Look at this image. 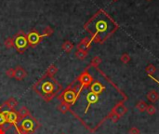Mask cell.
Returning <instances> with one entry per match:
<instances>
[{"label":"cell","mask_w":159,"mask_h":134,"mask_svg":"<svg viewBox=\"0 0 159 134\" xmlns=\"http://www.w3.org/2000/svg\"><path fill=\"white\" fill-rule=\"evenodd\" d=\"M85 30L89 33L92 42L103 43L117 28L116 22L103 10H99L85 25Z\"/></svg>","instance_id":"6da1fadb"},{"label":"cell","mask_w":159,"mask_h":134,"mask_svg":"<svg viewBox=\"0 0 159 134\" xmlns=\"http://www.w3.org/2000/svg\"><path fill=\"white\" fill-rule=\"evenodd\" d=\"M33 90L43 100L50 102L62 90V87L53 76H49L45 74L37 82L34 83Z\"/></svg>","instance_id":"7a4b0ae2"},{"label":"cell","mask_w":159,"mask_h":134,"mask_svg":"<svg viewBox=\"0 0 159 134\" xmlns=\"http://www.w3.org/2000/svg\"><path fill=\"white\" fill-rule=\"evenodd\" d=\"M80 91H81V86L75 79V81H73L68 86V88H66L61 92V94L59 95L58 99L61 102H64V103H66V104H70L72 106L78 100Z\"/></svg>","instance_id":"3957f363"},{"label":"cell","mask_w":159,"mask_h":134,"mask_svg":"<svg viewBox=\"0 0 159 134\" xmlns=\"http://www.w3.org/2000/svg\"><path fill=\"white\" fill-rule=\"evenodd\" d=\"M20 130L27 132L29 133L34 134L35 132V131L40 127L39 122L37 121V119H35L34 118H33L32 116H29L25 118H23L19 125H17Z\"/></svg>","instance_id":"277c9868"},{"label":"cell","mask_w":159,"mask_h":134,"mask_svg":"<svg viewBox=\"0 0 159 134\" xmlns=\"http://www.w3.org/2000/svg\"><path fill=\"white\" fill-rule=\"evenodd\" d=\"M14 44H15V49L16 50L20 53L22 54L26 50V49L29 47L28 40H27V35L22 31L20 30L14 36Z\"/></svg>","instance_id":"5b68a950"},{"label":"cell","mask_w":159,"mask_h":134,"mask_svg":"<svg viewBox=\"0 0 159 134\" xmlns=\"http://www.w3.org/2000/svg\"><path fill=\"white\" fill-rule=\"evenodd\" d=\"M43 38H44V36L42 35H40L36 30L33 29L27 35V40H28L29 47L35 48L43 40Z\"/></svg>","instance_id":"8992f818"},{"label":"cell","mask_w":159,"mask_h":134,"mask_svg":"<svg viewBox=\"0 0 159 134\" xmlns=\"http://www.w3.org/2000/svg\"><path fill=\"white\" fill-rule=\"evenodd\" d=\"M93 76L89 73L88 69H86L80 76L76 78V81L80 84L81 88H88L93 82Z\"/></svg>","instance_id":"52a82bcc"},{"label":"cell","mask_w":159,"mask_h":134,"mask_svg":"<svg viewBox=\"0 0 159 134\" xmlns=\"http://www.w3.org/2000/svg\"><path fill=\"white\" fill-rule=\"evenodd\" d=\"M6 116L7 123H9L11 125L17 126L20 122V117L18 115V112L16 110H9V111H4Z\"/></svg>","instance_id":"ba28073f"},{"label":"cell","mask_w":159,"mask_h":134,"mask_svg":"<svg viewBox=\"0 0 159 134\" xmlns=\"http://www.w3.org/2000/svg\"><path fill=\"white\" fill-rule=\"evenodd\" d=\"M91 38L89 37H85L84 39H82L80 41V43L77 45V49L80 50H84V51H88L90 49V45H91Z\"/></svg>","instance_id":"9c48e42d"},{"label":"cell","mask_w":159,"mask_h":134,"mask_svg":"<svg viewBox=\"0 0 159 134\" xmlns=\"http://www.w3.org/2000/svg\"><path fill=\"white\" fill-rule=\"evenodd\" d=\"M27 76V72L21 67V66H17L15 68V74H14V78L16 80H23Z\"/></svg>","instance_id":"30bf717a"},{"label":"cell","mask_w":159,"mask_h":134,"mask_svg":"<svg viewBox=\"0 0 159 134\" xmlns=\"http://www.w3.org/2000/svg\"><path fill=\"white\" fill-rule=\"evenodd\" d=\"M114 112H115L116 114H117V115L121 118V117H123L124 115H126V113L128 112V108L125 106L124 103H120V104H118L115 107Z\"/></svg>","instance_id":"8fae6325"},{"label":"cell","mask_w":159,"mask_h":134,"mask_svg":"<svg viewBox=\"0 0 159 134\" xmlns=\"http://www.w3.org/2000/svg\"><path fill=\"white\" fill-rule=\"evenodd\" d=\"M4 105L7 106L9 110H15L16 106L18 105V102H17V100L15 98L10 97L7 101H6L4 103Z\"/></svg>","instance_id":"7c38bea8"},{"label":"cell","mask_w":159,"mask_h":134,"mask_svg":"<svg viewBox=\"0 0 159 134\" xmlns=\"http://www.w3.org/2000/svg\"><path fill=\"white\" fill-rule=\"evenodd\" d=\"M146 97H147V99H148L152 104L157 103L159 100L158 93H157L156 90H150V91L146 94Z\"/></svg>","instance_id":"4fadbf2b"},{"label":"cell","mask_w":159,"mask_h":134,"mask_svg":"<svg viewBox=\"0 0 159 134\" xmlns=\"http://www.w3.org/2000/svg\"><path fill=\"white\" fill-rule=\"evenodd\" d=\"M18 115H19V117H20V121H21L23 118H27V117L31 116L30 111H29V109H28L26 106H22V107H20V110L18 111Z\"/></svg>","instance_id":"5bb4252c"},{"label":"cell","mask_w":159,"mask_h":134,"mask_svg":"<svg viewBox=\"0 0 159 134\" xmlns=\"http://www.w3.org/2000/svg\"><path fill=\"white\" fill-rule=\"evenodd\" d=\"M57 109L61 113V114H65L67 112H70L71 111V105L64 103V102H61L60 105L57 107Z\"/></svg>","instance_id":"9a60e30c"},{"label":"cell","mask_w":159,"mask_h":134,"mask_svg":"<svg viewBox=\"0 0 159 134\" xmlns=\"http://www.w3.org/2000/svg\"><path fill=\"white\" fill-rule=\"evenodd\" d=\"M61 48H62V49H63L65 52L70 53V52L72 51V49H74V45H73V43H72L71 41L67 40V41H65V42L61 45Z\"/></svg>","instance_id":"2e32d148"},{"label":"cell","mask_w":159,"mask_h":134,"mask_svg":"<svg viewBox=\"0 0 159 134\" xmlns=\"http://www.w3.org/2000/svg\"><path fill=\"white\" fill-rule=\"evenodd\" d=\"M147 106H148V104H147L144 101H140V102H138L137 104H136V108H137L138 111L141 112V113L145 112L146 109H147Z\"/></svg>","instance_id":"e0dca14e"},{"label":"cell","mask_w":159,"mask_h":134,"mask_svg":"<svg viewBox=\"0 0 159 134\" xmlns=\"http://www.w3.org/2000/svg\"><path fill=\"white\" fill-rule=\"evenodd\" d=\"M57 72H58V68H57L54 64H51V65H49V67L47 69L46 75H48V76H54V75H56Z\"/></svg>","instance_id":"ac0fdd59"},{"label":"cell","mask_w":159,"mask_h":134,"mask_svg":"<svg viewBox=\"0 0 159 134\" xmlns=\"http://www.w3.org/2000/svg\"><path fill=\"white\" fill-rule=\"evenodd\" d=\"M4 45H5V48L6 49H12V48H15V44H14V38L13 37H8L5 40L4 42Z\"/></svg>","instance_id":"d6986e66"},{"label":"cell","mask_w":159,"mask_h":134,"mask_svg":"<svg viewBox=\"0 0 159 134\" xmlns=\"http://www.w3.org/2000/svg\"><path fill=\"white\" fill-rule=\"evenodd\" d=\"M101 62H102V59H101L99 56H95V57L92 59V61H91L89 66L94 67V68H97V67L101 64Z\"/></svg>","instance_id":"ffe728a7"},{"label":"cell","mask_w":159,"mask_h":134,"mask_svg":"<svg viewBox=\"0 0 159 134\" xmlns=\"http://www.w3.org/2000/svg\"><path fill=\"white\" fill-rule=\"evenodd\" d=\"M87 56H88V51H84V50L77 49L76 52H75V57L78 60H84Z\"/></svg>","instance_id":"44dd1931"},{"label":"cell","mask_w":159,"mask_h":134,"mask_svg":"<svg viewBox=\"0 0 159 134\" xmlns=\"http://www.w3.org/2000/svg\"><path fill=\"white\" fill-rule=\"evenodd\" d=\"M52 34H53V29H52L50 26H46V27L43 29V34H42V35H43L44 37H46V36H50Z\"/></svg>","instance_id":"7402d4cb"},{"label":"cell","mask_w":159,"mask_h":134,"mask_svg":"<svg viewBox=\"0 0 159 134\" xmlns=\"http://www.w3.org/2000/svg\"><path fill=\"white\" fill-rule=\"evenodd\" d=\"M156 66L155 65H153V64H149L147 67H146V69H145V72L147 73V75H148V76H152V75H154L155 73H156Z\"/></svg>","instance_id":"603a6c76"},{"label":"cell","mask_w":159,"mask_h":134,"mask_svg":"<svg viewBox=\"0 0 159 134\" xmlns=\"http://www.w3.org/2000/svg\"><path fill=\"white\" fill-rule=\"evenodd\" d=\"M119 118H120V117H119L117 114H116L114 111H113V112L109 115V117H108V119H111V121H112L113 123H116V122H118Z\"/></svg>","instance_id":"cb8c5ba5"},{"label":"cell","mask_w":159,"mask_h":134,"mask_svg":"<svg viewBox=\"0 0 159 134\" xmlns=\"http://www.w3.org/2000/svg\"><path fill=\"white\" fill-rule=\"evenodd\" d=\"M146 112H147L150 116H153V115H155V114H156V112H157V108L155 107V105L150 104V105H148V106H147Z\"/></svg>","instance_id":"d4e9b609"},{"label":"cell","mask_w":159,"mask_h":134,"mask_svg":"<svg viewBox=\"0 0 159 134\" xmlns=\"http://www.w3.org/2000/svg\"><path fill=\"white\" fill-rule=\"evenodd\" d=\"M14 74H15V69L14 68H9L8 70L6 71V76L9 78L14 77Z\"/></svg>","instance_id":"484cf974"},{"label":"cell","mask_w":159,"mask_h":134,"mask_svg":"<svg viewBox=\"0 0 159 134\" xmlns=\"http://www.w3.org/2000/svg\"><path fill=\"white\" fill-rule=\"evenodd\" d=\"M7 123V120H6V116H5V113L4 111L0 112V127L3 126L4 124Z\"/></svg>","instance_id":"4316f807"},{"label":"cell","mask_w":159,"mask_h":134,"mask_svg":"<svg viewBox=\"0 0 159 134\" xmlns=\"http://www.w3.org/2000/svg\"><path fill=\"white\" fill-rule=\"evenodd\" d=\"M129 61H130V57H129V54L125 53V54H123V55L121 56V62H124V63H128Z\"/></svg>","instance_id":"83f0119b"},{"label":"cell","mask_w":159,"mask_h":134,"mask_svg":"<svg viewBox=\"0 0 159 134\" xmlns=\"http://www.w3.org/2000/svg\"><path fill=\"white\" fill-rule=\"evenodd\" d=\"M129 134H141V132H140V130H139L138 128H136V127H132V128L129 130Z\"/></svg>","instance_id":"f1b7e54d"},{"label":"cell","mask_w":159,"mask_h":134,"mask_svg":"<svg viewBox=\"0 0 159 134\" xmlns=\"http://www.w3.org/2000/svg\"><path fill=\"white\" fill-rule=\"evenodd\" d=\"M149 77H150V78H152V79H153L154 81H156V82H157V84L159 85V80H158V79H157V78H156V77H154L153 76H149Z\"/></svg>","instance_id":"f546056e"},{"label":"cell","mask_w":159,"mask_h":134,"mask_svg":"<svg viewBox=\"0 0 159 134\" xmlns=\"http://www.w3.org/2000/svg\"><path fill=\"white\" fill-rule=\"evenodd\" d=\"M0 134H6V131L2 127H0Z\"/></svg>","instance_id":"4dcf8cb0"},{"label":"cell","mask_w":159,"mask_h":134,"mask_svg":"<svg viewBox=\"0 0 159 134\" xmlns=\"http://www.w3.org/2000/svg\"><path fill=\"white\" fill-rule=\"evenodd\" d=\"M1 108H2V106H0V109H1Z\"/></svg>","instance_id":"1f68e13d"},{"label":"cell","mask_w":159,"mask_h":134,"mask_svg":"<svg viewBox=\"0 0 159 134\" xmlns=\"http://www.w3.org/2000/svg\"><path fill=\"white\" fill-rule=\"evenodd\" d=\"M61 134H65V133H61Z\"/></svg>","instance_id":"d6a6232c"},{"label":"cell","mask_w":159,"mask_h":134,"mask_svg":"<svg viewBox=\"0 0 159 134\" xmlns=\"http://www.w3.org/2000/svg\"><path fill=\"white\" fill-rule=\"evenodd\" d=\"M148 1H150V0H148Z\"/></svg>","instance_id":"836d02e7"},{"label":"cell","mask_w":159,"mask_h":134,"mask_svg":"<svg viewBox=\"0 0 159 134\" xmlns=\"http://www.w3.org/2000/svg\"><path fill=\"white\" fill-rule=\"evenodd\" d=\"M114 1H116V0H114Z\"/></svg>","instance_id":"e575fe53"}]
</instances>
